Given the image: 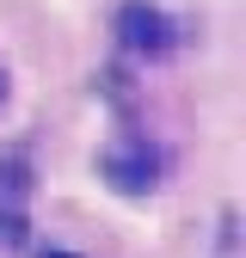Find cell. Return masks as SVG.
<instances>
[{
  "instance_id": "obj_1",
  "label": "cell",
  "mask_w": 246,
  "mask_h": 258,
  "mask_svg": "<svg viewBox=\"0 0 246 258\" xmlns=\"http://www.w3.org/2000/svg\"><path fill=\"white\" fill-rule=\"evenodd\" d=\"M99 166H105L111 190H123V197H148V190L160 184V154H154L142 136H123V142H111Z\"/></svg>"
},
{
  "instance_id": "obj_2",
  "label": "cell",
  "mask_w": 246,
  "mask_h": 258,
  "mask_svg": "<svg viewBox=\"0 0 246 258\" xmlns=\"http://www.w3.org/2000/svg\"><path fill=\"white\" fill-rule=\"evenodd\" d=\"M117 37L130 55H166L178 37H172V19L160 7H148V0H123L117 7Z\"/></svg>"
},
{
  "instance_id": "obj_3",
  "label": "cell",
  "mask_w": 246,
  "mask_h": 258,
  "mask_svg": "<svg viewBox=\"0 0 246 258\" xmlns=\"http://www.w3.org/2000/svg\"><path fill=\"white\" fill-rule=\"evenodd\" d=\"M0 184H7V197H25V190H31V178H25V160H7V166H0Z\"/></svg>"
},
{
  "instance_id": "obj_4",
  "label": "cell",
  "mask_w": 246,
  "mask_h": 258,
  "mask_svg": "<svg viewBox=\"0 0 246 258\" xmlns=\"http://www.w3.org/2000/svg\"><path fill=\"white\" fill-rule=\"evenodd\" d=\"M0 240H7V246L25 240V215H19V209H0Z\"/></svg>"
},
{
  "instance_id": "obj_5",
  "label": "cell",
  "mask_w": 246,
  "mask_h": 258,
  "mask_svg": "<svg viewBox=\"0 0 246 258\" xmlns=\"http://www.w3.org/2000/svg\"><path fill=\"white\" fill-rule=\"evenodd\" d=\"M43 258H80V252H43Z\"/></svg>"
},
{
  "instance_id": "obj_6",
  "label": "cell",
  "mask_w": 246,
  "mask_h": 258,
  "mask_svg": "<svg viewBox=\"0 0 246 258\" xmlns=\"http://www.w3.org/2000/svg\"><path fill=\"white\" fill-rule=\"evenodd\" d=\"M0 99H7V74H0Z\"/></svg>"
}]
</instances>
